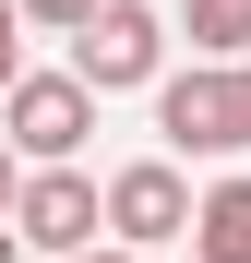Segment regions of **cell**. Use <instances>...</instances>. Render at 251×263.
<instances>
[{
  "instance_id": "obj_1",
  "label": "cell",
  "mask_w": 251,
  "mask_h": 263,
  "mask_svg": "<svg viewBox=\"0 0 251 263\" xmlns=\"http://www.w3.org/2000/svg\"><path fill=\"white\" fill-rule=\"evenodd\" d=\"M84 96H132V84L167 72V12H144V0H96V12L72 24V60H60Z\"/></svg>"
},
{
  "instance_id": "obj_2",
  "label": "cell",
  "mask_w": 251,
  "mask_h": 263,
  "mask_svg": "<svg viewBox=\"0 0 251 263\" xmlns=\"http://www.w3.org/2000/svg\"><path fill=\"white\" fill-rule=\"evenodd\" d=\"M84 132H96V96H84L72 72H12V84H0V144H12V156L72 167Z\"/></svg>"
},
{
  "instance_id": "obj_3",
  "label": "cell",
  "mask_w": 251,
  "mask_h": 263,
  "mask_svg": "<svg viewBox=\"0 0 251 263\" xmlns=\"http://www.w3.org/2000/svg\"><path fill=\"white\" fill-rule=\"evenodd\" d=\"M156 132H167V156H239V84H227V60L156 72Z\"/></svg>"
},
{
  "instance_id": "obj_4",
  "label": "cell",
  "mask_w": 251,
  "mask_h": 263,
  "mask_svg": "<svg viewBox=\"0 0 251 263\" xmlns=\"http://www.w3.org/2000/svg\"><path fill=\"white\" fill-rule=\"evenodd\" d=\"M96 228H108L120 251H167V239L191 228V180H180L167 156H132V167L96 192Z\"/></svg>"
},
{
  "instance_id": "obj_5",
  "label": "cell",
  "mask_w": 251,
  "mask_h": 263,
  "mask_svg": "<svg viewBox=\"0 0 251 263\" xmlns=\"http://www.w3.org/2000/svg\"><path fill=\"white\" fill-rule=\"evenodd\" d=\"M12 239L24 251H96V180H84V167H36V180L12 192Z\"/></svg>"
},
{
  "instance_id": "obj_6",
  "label": "cell",
  "mask_w": 251,
  "mask_h": 263,
  "mask_svg": "<svg viewBox=\"0 0 251 263\" xmlns=\"http://www.w3.org/2000/svg\"><path fill=\"white\" fill-rule=\"evenodd\" d=\"M180 239H191V263H251V180H216Z\"/></svg>"
},
{
  "instance_id": "obj_7",
  "label": "cell",
  "mask_w": 251,
  "mask_h": 263,
  "mask_svg": "<svg viewBox=\"0 0 251 263\" xmlns=\"http://www.w3.org/2000/svg\"><path fill=\"white\" fill-rule=\"evenodd\" d=\"M180 24L203 60H251V0H180Z\"/></svg>"
},
{
  "instance_id": "obj_8",
  "label": "cell",
  "mask_w": 251,
  "mask_h": 263,
  "mask_svg": "<svg viewBox=\"0 0 251 263\" xmlns=\"http://www.w3.org/2000/svg\"><path fill=\"white\" fill-rule=\"evenodd\" d=\"M12 12H24V24H60V36H72L84 12H96V0H12Z\"/></svg>"
},
{
  "instance_id": "obj_9",
  "label": "cell",
  "mask_w": 251,
  "mask_h": 263,
  "mask_svg": "<svg viewBox=\"0 0 251 263\" xmlns=\"http://www.w3.org/2000/svg\"><path fill=\"white\" fill-rule=\"evenodd\" d=\"M12 72H24V12L0 0V84H12Z\"/></svg>"
},
{
  "instance_id": "obj_10",
  "label": "cell",
  "mask_w": 251,
  "mask_h": 263,
  "mask_svg": "<svg viewBox=\"0 0 251 263\" xmlns=\"http://www.w3.org/2000/svg\"><path fill=\"white\" fill-rule=\"evenodd\" d=\"M227 84H239V156H251V60H227Z\"/></svg>"
},
{
  "instance_id": "obj_11",
  "label": "cell",
  "mask_w": 251,
  "mask_h": 263,
  "mask_svg": "<svg viewBox=\"0 0 251 263\" xmlns=\"http://www.w3.org/2000/svg\"><path fill=\"white\" fill-rule=\"evenodd\" d=\"M12 192H24V156H12V144H0V215H12Z\"/></svg>"
},
{
  "instance_id": "obj_12",
  "label": "cell",
  "mask_w": 251,
  "mask_h": 263,
  "mask_svg": "<svg viewBox=\"0 0 251 263\" xmlns=\"http://www.w3.org/2000/svg\"><path fill=\"white\" fill-rule=\"evenodd\" d=\"M60 263H144V251H120V239H108V251H60Z\"/></svg>"
},
{
  "instance_id": "obj_13",
  "label": "cell",
  "mask_w": 251,
  "mask_h": 263,
  "mask_svg": "<svg viewBox=\"0 0 251 263\" xmlns=\"http://www.w3.org/2000/svg\"><path fill=\"white\" fill-rule=\"evenodd\" d=\"M0 263H24V239H12V215H0Z\"/></svg>"
}]
</instances>
